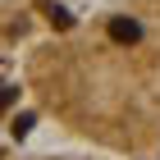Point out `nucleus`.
<instances>
[{"label": "nucleus", "mask_w": 160, "mask_h": 160, "mask_svg": "<svg viewBox=\"0 0 160 160\" xmlns=\"http://www.w3.org/2000/svg\"><path fill=\"white\" fill-rule=\"evenodd\" d=\"M110 37L119 41V46H133V41L142 37V28H137V18H110Z\"/></svg>", "instance_id": "f257e3e1"}]
</instances>
